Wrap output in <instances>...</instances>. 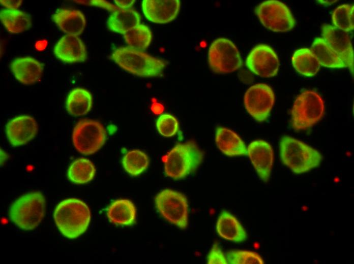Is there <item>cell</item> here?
Instances as JSON below:
<instances>
[{"label":"cell","mask_w":354,"mask_h":264,"mask_svg":"<svg viewBox=\"0 0 354 264\" xmlns=\"http://www.w3.org/2000/svg\"><path fill=\"white\" fill-rule=\"evenodd\" d=\"M140 15L133 9L119 8L109 16L107 26L111 31L124 35L140 24Z\"/></svg>","instance_id":"cell-23"},{"label":"cell","mask_w":354,"mask_h":264,"mask_svg":"<svg viewBox=\"0 0 354 264\" xmlns=\"http://www.w3.org/2000/svg\"><path fill=\"white\" fill-rule=\"evenodd\" d=\"M53 219L61 234L69 239H75L87 229L91 219L88 206L75 198L64 200L54 209Z\"/></svg>","instance_id":"cell-1"},{"label":"cell","mask_w":354,"mask_h":264,"mask_svg":"<svg viewBox=\"0 0 354 264\" xmlns=\"http://www.w3.org/2000/svg\"><path fill=\"white\" fill-rule=\"evenodd\" d=\"M353 5H342L332 12L334 26L347 32L353 29Z\"/></svg>","instance_id":"cell-31"},{"label":"cell","mask_w":354,"mask_h":264,"mask_svg":"<svg viewBox=\"0 0 354 264\" xmlns=\"http://www.w3.org/2000/svg\"><path fill=\"white\" fill-rule=\"evenodd\" d=\"M115 4L118 6L119 8L126 9H130L133 5L134 4L135 1L134 0H124V1H114Z\"/></svg>","instance_id":"cell-37"},{"label":"cell","mask_w":354,"mask_h":264,"mask_svg":"<svg viewBox=\"0 0 354 264\" xmlns=\"http://www.w3.org/2000/svg\"><path fill=\"white\" fill-rule=\"evenodd\" d=\"M226 258L230 264H263L261 256L257 253L248 250H230L227 252Z\"/></svg>","instance_id":"cell-32"},{"label":"cell","mask_w":354,"mask_h":264,"mask_svg":"<svg viewBox=\"0 0 354 264\" xmlns=\"http://www.w3.org/2000/svg\"><path fill=\"white\" fill-rule=\"evenodd\" d=\"M216 230L221 238L234 243L243 242L247 238L242 224L234 215L226 211H222L219 215Z\"/></svg>","instance_id":"cell-21"},{"label":"cell","mask_w":354,"mask_h":264,"mask_svg":"<svg viewBox=\"0 0 354 264\" xmlns=\"http://www.w3.org/2000/svg\"><path fill=\"white\" fill-rule=\"evenodd\" d=\"M279 149L282 162L297 174L318 167L322 159V156L318 150L288 136L281 138Z\"/></svg>","instance_id":"cell-2"},{"label":"cell","mask_w":354,"mask_h":264,"mask_svg":"<svg viewBox=\"0 0 354 264\" xmlns=\"http://www.w3.org/2000/svg\"><path fill=\"white\" fill-rule=\"evenodd\" d=\"M96 172L95 167L90 160L79 158L71 163L67 171V176L72 182L82 184L91 181Z\"/></svg>","instance_id":"cell-28"},{"label":"cell","mask_w":354,"mask_h":264,"mask_svg":"<svg viewBox=\"0 0 354 264\" xmlns=\"http://www.w3.org/2000/svg\"><path fill=\"white\" fill-rule=\"evenodd\" d=\"M247 155L260 179L265 182H268L274 159L271 145L262 140L253 141L247 148Z\"/></svg>","instance_id":"cell-14"},{"label":"cell","mask_w":354,"mask_h":264,"mask_svg":"<svg viewBox=\"0 0 354 264\" xmlns=\"http://www.w3.org/2000/svg\"><path fill=\"white\" fill-rule=\"evenodd\" d=\"M92 104L93 98L90 92L78 87L70 91L66 99V108L70 115L80 116L88 113Z\"/></svg>","instance_id":"cell-24"},{"label":"cell","mask_w":354,"mask_h":264,"mask_svg":"<svg viewBox=\"0 0 354 264\" xmlns=\"http://www.w3.org/2000/svg\"><path fill=\"white\" fill-rule=\"evenodd\" d=\"M46 201L39 191L24 194L10 206L9 216L17 227L24 230L36 228L41 222L45 213Z\"/></svg>","instance_id":"cell-5"},{"label":"cell","mask_w":354,"mask_h":264,"mask_svg":"<svg viewBox=\"0 0 354 264\" xmlns=\"http://www.w3.org/2000/svg\"><path fill=\"white\" fill-rule=\"evenodd\" d=\"M110 58L124 70L142 77L160 76L166 65L164 60L129 46L116 48Z\"/></svg>","instance_id":"cell-4"},{"label":"cell","mask_w":354,"mask_h":264,"mask_svg":"<svg viewBox=\"0 0 354 264\" xmlns=\"http://www.w3.org/2000/svg\"><path fill=\"white\" fill-rule=\"evenodd\" d=\"M208 61L211 69L219 74L234 72L243 64L238 49L232 41L225 38H218L212 43Z\"/></svg>","instance_id":"cell-10"},{"label":"cell","mask_w":354,"mask_h":264,"mask_svg":"<svg viewBox=\"0 0 354 264\" xmlns=\"http://www.w3.org/2000/svg\"><path fill=\"white\" fill-rule=\"evenodd\" d=\"M44 67L43 63L30 56L16 58L10 64L15 78L24 85H32L39 82Z\"/></svg>","instance_id":"cell-18"},{"label":"cell","mask_w":354,"mask_h":264,"mask_svg":"<svg viewBox=\"0 0 354 264\" xmlns=\"http://www.w3.org/2000/svg\"><path fill=\"white\" fill-rule=\"evenodd\" d=\"M291 61L296 71L306 77L315 75L320 68L319 62L310 48H302L295 51Z\"/></svg>","instance_id":"cell-26"},{"label":"cell","mask_w":354,"mask_h":264,"mask_svg":"<svg viewBox=\"0 0 354 264\" xmlns=\"http://www.w3.org/2000/svg\"><path fill=\"white\" fill-rule=\"evenodd\" d=\"M1 4L8 9H17L22 3V1H0Z\"/></svg>","instance_id":"cell-36"},{"label":"cell","mask_w":354,"mask_h":264,"mask_svg":"<svg viewBox=\"0 0 354 264\" xmlns=\"http://www.w3.org/2000/svg\"><path fill=\"white\" fill-rule=\"evenodd\" d=\"M5 131L9 143L13 146H19L27 144L36 136L38 125L33 117L20 115L7 123Z\"/></svg>","instance_id":"cell-15"},{"label":"cell","mask_w":354,"mask_h":264,"mask_svg":"<svg viewBox=\"0 0 354 264\" xmlns=\"http://www.w3.org/2000/svg\"><path fill=\"white\" fill-rule=\"evenodd\" d=\"M275 100L274 92L269 85L257 83L247 89L244 94V104L250 116L261 122L269 117Z\"/></svg>","instance_id":"cell-11"},{"label":"cell","mask_w":354,"mask_h":264,"mask_svg":"<svg viewBox=\"0 0 354 264\" xmlns=\"http://www.w3.org/2000/svg\"><path fill=\"white\" fill-rule=\"evenodd\" d=\"M53 53L56 58L68 63L83 62L87 58L83 41L78 36L71 35L60 38L54 46Z\"/></svg>","instance_id":"cell-17"},{"label":"cell","mask_w":354,"mask_h":264,"mask_svg":"<svg viewBox=\"0 0 354 264\" xmlns=\"http://www.w3.org/2000/svg\"><path fill=\"white\" fill-rule=\"evenodd\" d=\"M215 143L218 149L228 156L247 155V148L241 137L234 131L226 127L216 128Z\"/></svg>","instance_id":"cell-20"},{"label":"cell","mask_w":354,"mask_h":264,"mask_svg":"<svg viewBox=\"0 0 354 264\" xmlns=\"http://www.w3.org/2000/svg\"><path fill=\"white\" fill-rule=\"evenodd\" d=\"M322 38L329 47L353 73V50L348 32L336 27L324 24L321 28Z\"/></svg>","instance_id":"cell-13"},{"label":"cell","mask_w":354,"mask_h":264,"mask_svg":"<svg viewBox=\"0 0 354 264\" xmlns=\"http://www.w3.org/2000/svg\"><path fill=\"white\" fill-rule=\"evenodd\" d=\"M246 65L252 73L263 78L275 76L280 65L276 53L270 46L263 44L257 45L251 50Z\"/></svg>","instance_id":"cell-12"},{"label":"cell","mask_w":354,"mask_h":264,"mask_svg":"<svg viewBox=\"0 0 354 264\" xmlns=\"http://www.w3.org/2000/svg\"><path fill=\"white\" fill-rule=\"evenodd\" d=\"M324 111V101L317 91H303L296 97L291 110L293 128L303 130L311 128L321 119Z\"/></svg>","instance_id":"cell-6"},{"label":"cell","mask_w":354,"mask_h":264,"mask_svg":"<svg viewBox=\"0 0 354 264\" xmlns=\"http://www.w3.org/2000/svg\"><path fill=\"white\" fill-rule=\"evenodd\" d=\"M204 154L193 141L175 145L164 158L165 174L174 180L194 172L203 160Z\"/></svg>","instance_id":"cell-3"},{"label":"cell","mask_w":354,"mask_h":264,"mask_svg":"<svg viewBox=\"0 0 354 264\" xmlns=\"http://www.w3.org/2000/svg\"><path fill=\"white\" fill-rule=\"evenodd\" d=\"M129 47L140 51L145 50L152 39V33L149 27L139 24L123 35Z\"/></svg>","instance_id":"cell-30"},{"label":"cell","mask_w":354,"mask_h":264,"mask_svg":"<svg viewBox=\"0 0 354 264\" xmlns=\"http://www.w3.org/2000/svg\"><path fill=\"white\" fill-rule=\"evenodd\" d=\"M156 127L162 136L171 137L177 133L179 128V123L177 119L172 115L163 114L157 119Z\"/></svg>","instance_id":"cell-33"},{"label":"cell","mask_w":354,"mask_h":264,"mask_svg":"<svg viewBox=\"0 0 354 264\" xmlns=\"http://www.w3.org/2000/svg\"><path fill=\"white\" fill-rule=\"evenodd\" d=\"M124 170L132 176H137L146 170L149 165V158L144 152L133 149L128 151L122 158Z\"/></svg>","instance_id":"cell-29"},{"label":"cell","mask_w":354,"mask_h":264,"mask_svg":"<svg viewBox=\"0 0 354 264\" xmlns=\"http://www.w3.org/2000/svg\"><path fill=\"white\" fill-rule=\"evenodd\" d=\"M79 3L90 6H95L102 8L112 12L117 10L119 8L112 4L105 1H79Z\"/></svg>","instance_id":"cell-35"},{"label":"cell","mask_w":354,"mask_h":264,"mask_svg":"<svg viewBox=\"0 0 354 264\" xmlns=\"http://www.w3.org/2000/svg\"><path fill=\"white\" fill-rule=\"evenodd\" d=\"M255 13L261 24L275 32H286L292 29L296 20L289 8L277 0H268L259 4Z\"/></svg>","instance_id":"cell-9"},{"label":"cell","mask_w":354,"mask_h":264,"mask_svg":"<svg viewBox=\"0 0 354 264\" xmlns=\"http://www.w3.org/2000/svg\"><path fill=\"white\" fill-rule=\"evenodd\" d=\"M72 137L73 145L79 152L91 155L97 152L105 144L106 131L100 122L83 119L75 126Z\"/></svg>","instance_id":"cell-8"},{"label":"cell","mask_w":354,"mask_h":264,"mask_svg":"<svg viewBox=\"0 0 354 264\" xmlns=\"http://www.w3.org/2000/svg\"><path fill=\"white\" fill-rule=\"evenodd\" d=\"M0 20L11 34H19L28 30L32 26V19L27 13L18 9H2Z\"/></svg>","instance_id":"cell-25"},{"label":"cell","mask_w":354,"mask_h":264,"mask_svg":"<svg viewBox=\"0 0 354 264\" xmlns=\"http://www.w3.org/2000/svg\"><path fill=\"white\" fill-rule=\"evenodd\" d=\"M106 215L109 221L117 225H131L136 217L134 204L128 199L116 200L109 205Z\"/></svg>","instance_id":"cell-22"},{"label":"cell","mask_w":354,"mask_h":264,"mask_svg":"<svg viewBox=\"0 0 354 264\" xmlns=\"http://www.w3.org/2000/svg\"><path fill=\"white\" fill-rule=\"evenodd\" d=\"M52 19L60 29L67 35L78 36L83 32L86 25L84 15L75 9H58L52 15Z\"/></svg>","instance_id":"cell-19"},{"label":"cell","mask_w":354,"mask_h":264,"mask_svg":"<svg viewBox=\"0 0 354 264\" xmlns=\"http://www.w3.org/2000/svg\"><path fill=\"white\" fill-rule=\"evenodd\" d=\"M155 204L160 214L167 221L181 229L188 224L189 206L186 197L182 193L165 189L155 197Z\"/></svg>","instance_id":"cell-7"},{"label":"cell","mask_w":354,"mask_h":264,"mask_svg":"<svg viewBox=\"0 0 354 264\" xmlns=\"http://www.w3.org/2000/svg\"><path fill=\"white\" fill-rule=\"evenodd\" d=\"M310 49L316 56L320 65L330 68H347L322 38H315Z\"/></svg>","instance_id":"cell-27"},{"label":"cell","mask_w":354,"mask_h":264,"mask_svg":"<svg viewBox=\"0 0 354 264\" xmlns=\"http://www.w3.org/2000/svg\"><path fill=\"white\" fill-rule=\"evenodd\" d=\"M146 18L156 23H168L177 16L180 9L179 0H143L141 4Z\"/></svg>","instance_id":"cell-16"},{"label":"cell","mask_w":354,"mask_h":264,"mask_svg":"<svg viewBox=\"0 0 354 264\" xmlns=\"http://www.w3.org/2000/svg\"><path fill=\"white\" fill-rule=\"evenodd\" d=\"M207 263L209 264L228 263L226 257L217 243L213 245L208 255Z\"/></svg>","instance_id":"cell-34"}]
</instances>
